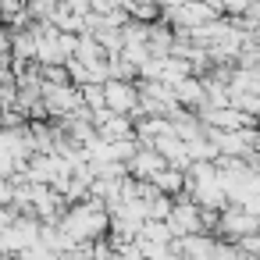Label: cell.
<instances>
[{
	"instance_id": "6",
	"label": "cell",
	"mask_w": 260,
	"mask_h": 260,
	"mask_svg": "<svg viewBox=\"0 0 260 260\" xmlns=\"http://www.w3.org/2000/svg\"><path fill=\"white\" fill-rule=\"evenodd\" d=\"M217 246H221V242H217L210 232L175 239V249H178V256H185V260H214V256H217Z\"/></svg>"
},
{
	"instance_id": "4",
	"label": "cell",
	"mask_w": 260,
	"mask_h": 260,
	"mask_svg": "<svg viewBox=\"0 0 260 260\" xmlns=\"http://www.w3.org/2000/svg\"><path fill=\"white\" fill-rule=\"evenodd\" d=\"M139 100H143L139 82H107V111L132 118L139 111Z\"/></svg>"
},
{
	"instance_id": "2",
	"label": "cell",
	"mask_w": 260,
	"mask_h": 260,
	"mask_svg": "<svg viewBox=\"0 0 260 260\" xmlns=\"http://www.w3.org/2000/svg\"><path fill=\"white\" fill-rule=\"evenodd\" d=\"M168 224H171L175 239H185V235H200V232H207V224H203V207H200L192 196H178V200H175V210H171Z\"/></svg>"
},
{
	"instance_id": "1",
	"label": "cell",
	"mask_w": 260,
	"mask_h": 260,
	"mask_svg": "<svg viewBox=\"0 0 260 260\" xmlns=\"http://www.w3.org/2000/svg\"><path fill=\"white\" fill-rule=\"evenodd\" d=\"M61 228L72 242H100L111 235V210H107V203L89 196L86 203L68 207V214L61 217Z\"/></svg>"
},
{
	"instance_id": "9",
	"label": "cell",
	"mask_w": 260,
	"mask_h": 260,
	"mask_svg": "<svg viewBox=\"0 0 260 260\" xmlns=\"http://www.w3.org/2000/svg\"><path fill=\"white\" fill-rule=\"evenodd\" d=\"M79 89H82V104H86L93 114L107 111V86H79Z\"/></svg>"
},
{
	"instance_id": "12",
	"label": "cell",
	"mask_w": 260,
	"mask_h": 260,
	"mask_svg": "<svg viewBox=\"0 0 260 260\" xmlns=\"http://www.w3.org/2000/svg\"><path fill=\"white\" fill-rule=\"evenodd\" d=\"M256 192H260V171H256Z\"/></svg>"
},
{
	"instance_id": "3",
	"label": "cell",
	"mask_w": 260,
	"mask_h": 260,
	"mask_svg": "<svg viewBox=\"0 0 260 260\" xmlns=\"http://www.w3.org/2000/svg\"><path fill=\"white\" fill-rule=\"evenodd\" d=\"M221 235L228 239V242H239V239H246V235H260V217L256 214H249L246 207H228L224 214H221Z\"/></svg>"
},
{
	"instance_id": "11",
	"label": "cell",
	"mask_w": 260,
	"mask_h": 260,
	"mask_svg": "<svg viewBox=\"0 0 260 260\" xmlns=\"http://www.w3.org/2000/svg\"><path fill=\"white\" fill-rule=\"evenodd\" d=\"M61 4L68 8V11H75V15H93V0H61Z\"/></svg>"
},
{
	"instance_id": "5",
	"label": "cell",
	"mask_w": 260,
	"mask_h": 260,
	"mask_svg": "<svg viewBox=\"0 0 260 260\" xmlns=\"http://www.w3.org/2000/svg\"><path fill=\"white\" fill-rule=\"evenodd\" d=\"M96 128H100V139L107 143H121V139H136V121L128 114H114V111H100L93 114Z\"/></svg>"
},
{
	"instance_id": "13",
	"label": "cell",
	"mask_w": 260,
	"mask_h": 260,
	"mask_svg": "<svg viewBox=\"0 0 260 260\" xmlns=\"http://www.w3.org/2000/svg\"><path fill=\"white\" fill-rule=\"evenodd\" d=\"M256 132H260V118H256Z\"/></svg>"
},
{
	"instance_id": "10",
	"label": "cell",
	"mask_w": 260,
	"mask_h": 260,
	"mask_svg": "<svg viewBox=\"0 0 260 260\" xmlns=\"http://www.w3.org/2000/svg\"><path fill=\"white\" fill-rule=\"evenodd\" d=\"M217 4H221L224 18H242V15L253 8V0H217Z\"/></svg>"
},
{
	"instance_id": "7",
	"label": "cell",
	"mask_w": 260,
	"mask_h": 260,
	"mask_svg": "<svg viewBox=\"0 0 260 260\" xmlns=\"http://www.w3.org/2000/svg\"><path fill=\"white\" fill-rule=\"evenodd\" d=\"M164 168H168V160H164L153 146H143V150L136 153V160L128 164V175H132V178H139V182H153Z\"/></svg>"
},
{
	"instance_id": "8",
	"label": "cell",
	"mask_w": 260,
	"mask_h": 260,
	"mask_svg": "<svg viewBox=\"0 0 260 260\" xmlns=\"http://www.w3.org/2000/svg\"><path fill=\"white\" fill-rule=\"evenodd\" d=\"M175 96H178V104L185 107V111H203L207 107V86H203V79H185V82H178L175 86Z\"/></svg>"
}]
</instances>
